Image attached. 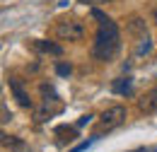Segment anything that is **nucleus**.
<instances>
[{
	"label": "nucleus",
	"instance_id": "9",
	"mask_svg": "<svg viewBox=\"0 0 157 152\" xmlns=\"http://www.w3.org/2000/svg\"><path fill=\"white\" fill-rule=\"evenodd\" d=\"M128 29H131L133 34H138V36L147 34V27H145V22H143L140 17H131V22H128Z\"/></svg>",
	"mask_w": 157,
	"mask_h": 152
},
{
	"label": "nucleus",
	"instance_id": "1",
	"mask_svg": "<svg viewBox=\"0 0 157 152\" xmlns=\"http://www.w3.org/2000/svg\"><path fill=\"white\" fill-rule=\"evenodd\" d=\"M92 15L99 19L97 36H94V44H92V58L106 63V60H111L116 56V51L121 48V34H118V27L111 17H106L99 10H92Z\"/></svg>",
	"mask_w": 157,
	"mask_h": 152
},
{
	"label": "nucleus",
	"instance_id": "13",
	"mask_svg": "<svg viewBox=\"0 0 157 152\" xmlns=\"http://www.w3.org/2000/svg\"><path fill=\"white\" fill-rule=\"evenodd\" d=\"M2 121H5V123L10 121V114H7V106H5V104H2Z\"/></svg>",
	"mask_w": 157,
	"mask_h": 152
},
{
	"label": "nucleus",
	"instance_id": "3",
	"mask_svg": "<svg viewBox=\"0 0 157 152\" xmlns=\"http://www.w3.org/2000/svg\"><path fill=\"white\" fill-rule=\"evenodd\" d=\"M56 36L63 39V41H80V39L85 36V27H82V22H78V19L60 22L58 27H56Z\"/></svg>",
	"mask_w": 157,
	"mask_h": 152
},
{
	"label": "nucleus",
	"instance_id": "16",
	"mask_svg": "<svg viewBox=\"0 0 157 152\" xmlns=\"http://www.w3.org/2000/svg\"><path fill=\"white\" fill-rule=\"evenodd\" d=\"M136 152H152V150H136Z\"/></svg>",
	"mask_w": 157,
	"mask_h": 152
},
{
	"label": "nucleus",
	"instance_id": "8",
	"mask_svg": "<svg viewBox=\"0 0 157 152\" xmlns=\"http://www.w3.org/2000/svg\"><path fill=\"white\" fill-rule=\"evenodd\" d=\"M150 51H152V39L147 36V34L138 36V44H136V56H147Z\"/></svg>",
	"mask_w": 157,
	"mask_h": 152
},
{
	"label": "nucleus",
	"instance_id": "15",
	"mask_svg": "<svg viewBox=\"0 0 157 152\" xmlns=\"http://www.w3.org/2000/svg\"><path fill=\"white\" fill-rule=\"evenodd\" d=\"M152 19H155V22H157V7H155V10H152Z\"/></svg>",
	"mask_w": 157,
	"mask_h": 152
},
{
	"label": "nucleus",
	"instance_id": "12",
	"mask_svg": "<svg viewBox=\"0 0 157 152\" xmlns=\"http://www.w3.org/2000/svg\"><path fill=\"white\" fill-rule=\"evenodd\" d=\"M90 121H92V116H90V114H87V116H82V118L78 121V128H82V126H85V123H90Z\"/></svg>",
	"mask_w": 157,
	"mask_h": 152
},
{
	"label": "nucleus",
	"instance_id": "14",
	"mask_svg": "<svg viewBox=\"0 0 157 152\" xmlns=\"http://www.w3.org/2000/svg\"><path fill=\"white\" fill-rule=\"evenodd\" d=\"M80 2H92V5H101V2H109V0H80Z\"/></svg>",
	"mask_w": 157,
	"mask_h": 152
},
{
	"label": "nucleus",
	"instance_id": "10",
	"mask_svg": "<svg viewBox=\"0 0 157 152\" xmlns=\"http://www.w3.org/2000/svg\"><path fill=\"white\" fill-rule=\"evenodd\" d=\"M70 70H73V68H70V65H68V63H58V65H56V73H58V75H70Z\"/></svg>",
	"mask_w": 157,
	"mask_h": 152
},
{
	"label": "nucleus",
	"instance_id": "4",
	"mask_svg": "<svg viewBox=\"0 0 157 152\" xmlns=\"http://www.w3.org/2000/svg\"><path fill=\"white\" fill-rule=\"evenodd\" d=\"M10 92H12L15 99L20 101V106H24V109L32 106V99H29V94L24 92V87H22V82L17 80V77H10Z\"/></svg>",
	"mask_w": 157,
	"mask_h": 152
},
{
	"label": "nucleus",
	"instance_id": "11",
	"mask_svg": "<svg viewBox=\"0 0 157 152\" xmlns=\"http://www.w3.org/2000/svg\"><path fill=\"white\" fill-rule=\"evenodd\" d=\"M90 147V142H80L78 147H73V150H68V152H82V150H87Z\"/></svg>",
	"mask_w": 157,
	"mask_h": 152
},
{
	"label": "nucleus",
	"instance_id": "6",
	"mask_svg": "<svg viewBox=\"0 0 157 152\" xmlns=\"http://www.w3.org/2000/svg\"><path fill=\"white\" fill-rule=\"evenodd\" d=\"M138 106H140L143 111H147V114H150V111H157V85L147 94H143V99L138 101Z\"/></svg>",
	"mask_w": 157,
	"mask_h": 152
},
{
	"label": "nucleus",
	"instance_id": "5",
	"mask_svg": "<svg viewBox=\"0 0 157 152\" xmlns=\"http://www.w3.org/2000/svg\"><path fill=\"white\" fill-rule=\"evenodd\" d=\"M111 92L114 94H123V97H128L131 92H133V80L126 75V77H116L114 82H111Z\"/></svg>",
	"mask_w": 157,
	"mask_h": 152
},
{
	"label": "nucleus",
	"instance_id": "7",
	"mask_svg": "<svg viewBox=\"0 0 157 152\" xmlns=\"http://www.w3.org/2000/svg\"><path fill=\"white\" fill-rule=\"evenodd\" d=\"M34 48L41 51V53H53V56H60V53H63V48H60L58 44H53V41H41V39L34 41Z\"/></svg>",
	"mask_w": 157,
	"mask_h": 152
},
{
	"label": "nucleus",
	"instance_id": "2",
	"mask_svg": "<svg viewBox=\"0 0 157 152\" xmlns=\"http://www.w3.org/2000/svg\"><path fill=\"white\" fill-rule=\"evenodd\" d=\"M128 118V111H126V106H111V109H106L104 114L99 116V128L94 138L101 133H109V131H114L118 126H123V121Z\"/></svg>",
	"mask_w": 157,
	"mask_h": 152
}]
</instances>
